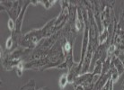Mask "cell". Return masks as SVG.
Here are the masks:
<instances>
[{
    "mask_svg": "<svg viewBox=\"0 0 124 90\" xmlns=\"http://www.w3.org/2000/svg\"><path fill=\"white\" fill-rule=\"evenodd\" d=\"M7 26H8V29H9V31L11 33L15 31V29H16V22L13 20V19L9 18L8 20V23H7Z\"/></svg>",
    "mask_w": 124,
    "mask_h": 90,
    "instance_id": "cell-13",
    "label": "cell"
},
{
    "mask_svg": "<svg viewBox=\"0 0 124 90\" xmlns=\"http://www.w3.org/2000/svg\"><path fill=\"white\" fill-rule=\"evenodd\" d=\"M35 81L33 79L29 80L24 86H23L20 90H35Z\"/></svg>",
    "mask_w": 124,
    "mask_h": 90,
    "instance_id": "cell-10",
    "label": "cell"
},
{
    "mask_svg": "<svg viewBox=\"0 0 124 90\" xmlns=\"http://www.w3.org/2000/svg\"><path fill=\"white\" fill-rule=\"evenodd\" d=\"M112 3H114V1L107 2L104 9L101 14V24H102V30L103 29H108L116 21L114 10H113L112 6L111 5Z\"/></svg>",
    "mask_w": 124,
    "mask_h": 90,
    "instance_id": "cell-3",
    "label": "cell"
},
{
    "mask_svg": "<svg viewBox=\"0 0 124 90\" xmlns=\"http://www.w3.org/2000/svg\"><path fill=\"white\" fill-rule=\"evenodd\" d=\"M111 78V73L109 72L104 76H101L99 78V79L97 80V82L94 85V87H93V90H102V87L105 86V84L107 83V81L110 79Z\"/></svg>",
    "mask_w": 124,
    "mask_h": 90,
    "instance_id": "cell-5",
    "label": "cell"
},
{
    "mask_svg": "<svg viewBox=\"0 0 124 90\" xmlns=\"http://www.w3.org/2000/svg\"><path fill=\"white\" fill-rule=\"evenodd\" d=\"M111 42L116 47L115 57H120L124 53V30L117 28V25H115L114 32L111 38Z\"/></svg>",
    "mask_w": 124,
    "mask_h": 90,
    "instance_id": "cell-4",
    "label": "cell"
},
{
    "mask_svg": "<svg viewBox=\"0 0 124 90\" xmlns=\"http://www.w3.org/2000/svg\"><path fill=\"white\" fill-rule=\"evenodd\" d=\"M117 28L121 29V30H124V7L120 13L119 19L117 21Z\"/></svg>",
    "mask_w": 124,
    "mask_h": 90,
    "instance_id": "cell-9",
    "label": "cell"
},
{
    "mask_svg": "<svg viewBox=\"0 0 124 90\" xmlns=\"http://www.w3.org/2000/svg\"><path fill=\"white\" fill-rule=\"evenodd\" d=\"M121 85H122V87H123V89H124V78H123V81H122V83H121Z\"/></svg>",
    "mask_w": 124,
    "mask_h": 90,
    "instance_id": "cell-16",
    "label": "cell"
},
{
    "mask_svg": "<svg viewBox=\"0 0 124 90\" xmlns=\"http://www.w3.org/2000/svg\"><path fill=\"white\" fill-rule=\"evenodd\" d=\"M39 2V4H41L42 6L45 7V9H50L51 6H53V5L56 3V1L55 0H53V1H51V0H39L38 1Z\"/></svg>",
    "mask_w": 124,
    "mask_h": 90,
    "instance_id": "cell-11",
    "label": "cell"
},
{
    "mask_svg": "<svg viewBox=\"0 0 124 90\" xmlns=\"http://www.w3.org/2000/svg\"><path fill=\"white\" fill-rule=\"evenodd\" d=\"M99 44H103L107 42L109 40H111V37H110V34H109L108 29H103L102 32L99 34Z\"/></svg>",
    "mask_w": 124,
    "mask_h": 90,
    "instance_id": "cell-7",
    "label": "cell"
},
{
    "mask_svg": "<svg viewBox=\"0 0 124 90\" xmlns=\"http://www.w3.org/2000/svg\"><path fill=\"white\" fill-rule=\"evenodd\" d=\"M16 69V75L18 76L19 78H21L22 77L23 73V70H24V63L23 62H20L18 65L16 66V68H15Z\"/></svg>",
    "mask_w": 124,
    "mask_h": 90,
    "instance_id": "cell-12",
    "label": "cell"
},
{
    "mask_svg": "<svg viewBox=\"0 0 124 90\" xmlns=\"http://www.w3.org/2000/svg\"><path fill=\"white\" fill-rule=\"evenodd\" d=\"M121 59V61H122V63H123V66H124V58L123 59Z\"/></svg>",
    "mask_w": 124,
    "mask_h": 90,
    "instance_id": "cell-17",
    "label": "cell"
},
{
    "mask_svg": "<svg viewBox=\"0 0 124 90\" xmlns=\"http://www.w3.org/2000/svg\"><path fill=\"white\" fill-rule=\"evenodd\" d=\"M101 76L93 75V72H86L84 74H80L76 78L73 86H78L81 85L85 87V90H93L94 85L99 79Z\"/></svg>",
    "mask_w": 124,
    "mask_h": 90,
    "instance_id": "cell-2",
    "label": "cell"
},
{
    "mask_svg": "<svg viewBox=\"0 0 124 90\" xmlns=\"http://www.w3.org/2000/svg\"><path fill=\"white\" fill-rule=\"evenodd\" d=\"M68 84V72L66 73H63V74L60 76L59 80V89L63 90L67 87V85Z\"/></svg>",
    "mask_w": 124,
    "mask_h": 90,
    "instance_id": "cell-8",
    "label": "cell"
},
{
    "mask_svg": "<svg viewBox=\"0 0 124 90\" xmlns=\"http://www.w3.org/2000/svg\"><path fill=\"white\" fill-rule=\"evenodd\" d=\"M75 90H85V87L81 85H78V86H74Z\"/></svg>",
    "mask_w": 124,
    "mask_h": 90,
    "instance_id": "cell-15",
    "label": "cell"
},
{
    "mask_svg": "<svg viewBox=\"0 0 124 90\" xmlns=\"http://www.w3.org/2000/svg\"><path fill=\"white\" fill-rule=\"evenodd\" d=\"M1 10L6 11L9 18L16 21L21 14L23 6V1H16V0H3L0 1Z\"/></svg>",
    "mask_w": 124,
    "mask_h": 90,
    "instance_id": "cell-1",
    "label": "cell"
},
{
    "mask_svg": "<svg viewBox=\"0 0 124 90\" xmlns=\"http://www.w3.org/2000/svg\"><path fill=\"white\" fill-rule=\"evenodd\" d=\"M112 62L113 66H114V68H116V70L117 72L119 73L120 76L124 73V66H123V63L121 61V59L119 58V57H115L113 56L112 57Z\"/></svg>",
    "mask_w": 124,
    "mask_h": 90,
    "instance_id": "cell-6",
    "label": "cell"
},
{
    "mask_svg": "<svg viewBox=\"0 0 124 90\" xmlns=\"http://www.w3.org/2000/svg\"><path fill=\"white\" fill-rule=\"evenodd\" d=\"M102 90H113V83H112L111 78L107 81V83L105 84V86L102 87Z\"/></svg>",
    "mask_w": 124,
    "mask_h": 90,
    "instance_id": "cell-14",
    "label": "cell"
}]
</instances>
